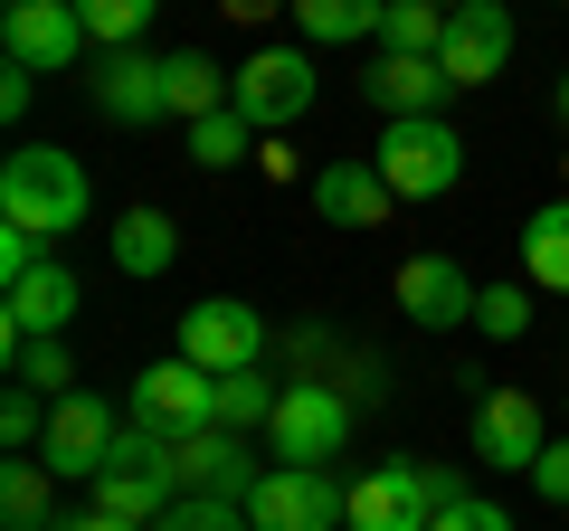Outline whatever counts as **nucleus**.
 <instances>
[{
	"label": "nucleus",
	"instance_id": "1",
	"mask_svg": "<svg viewBox=\"0 0 569 531\" xmlns=\"http://www.w3.org/2000/svg\"><path fill=\"white\" fill-rule=\"evenodd\" d=\"M86 209H96V190H86V162H77V152L20 143L10 162H0V228H29L39 247H58Z\"/></svg>",
	"mask_w": 569,
	"mask_h": 531
},
{
	"label": "nucleus",
	"instance_id": "2",
	"mask_svg": "<svg viewBox=\"0 0 569 531\" xmlns=\"http://www.w3.org/2000/svg\"><path fill=\"white\" fill-rule=\"evenodd\" d=\"M342 447H351V389L284 380L276 418H266V455H276V465H332Z\"/></svg>",
	"mask_w": 569,
	"mask_h": 531
},
{
	"label": "nucleus",
	"instance_id": "3",
	"mask_svg": "<svg viewBox=\"0 0 569 531\" xmlns=\"http://www.w3.org/2000/svg\"><path fill=\"white\" fill-rule=\"evenodd\" d=\"M447 503H466V484H456L447 465H380L351 484V531H427Z\"/></svg>",
	"mask_w": 569,
	"mask_h": 531
},
{
	"label": "nucleus",
	"instance_id": "4",
	"mask_svg": "<svg viewBox=\"0 0 569 531\" xmlns=\"http://www.w3.org/2000/svg\"><path fill=\"white\" fill-rule=\"evenodd\" d=\"M370 162H380V181L399 190V200H437V190L466 181V143H456V123H447V114H408V123H389Z\"/></svg>",
	"mask_w": 569,
	"mask_h": 531
},
{
	"label": "nucleus",
	"instance_id": "5",
	"mask_svg": "<svg viewBox=\"0 0 569 531\" xmlns=\"http://www.w3.org/2000/svg\"><path fill=\"white\" fill-rule=\"evenodd\" d=\"M171 503H181V484H171V437L123 428V447L104 455V474H96V512H123V522H162Z\"/></svg>",
	"mask_w": 569,
	"mask_h": 531
},
{
	"label": "nucleus",
	"instance_id": "6",
	"mask_svg": "<svg viewBox=\"0 0 569 531\" xmlns=\"http://www.w3.org/2000/svg\"><path fill=\"white\" fill-rule=\"evenodd\" d=\"M247 522L257 531H332L351 522V493L332 484V465H266L247 493Z\"/></svg>",
	"mask_w": 569,
	"mask_h": 531
},
{
	"label": "nucleus",
	"instance_id": "7",
	"mask_svg": "<svg viewBox=\"0 0 569 531\" xmlns=\"http://www.w3.org/2000/svg\"><path fill=\"white\" fill-rule=\"evenodd\" d=\"M114 447H123V418H114V399H96V389H67L58 409H48L39 465H48V474H77V484H96Z\"/></svg>",
	"mask_w": 569,
	"mask_h": 531
},
{
	"label": "nucleus",
	"instance_id": "8",
	"mask_svg": "<svg viewBox=\"0 0 569 531\" xmlns=\"http://www.w3.org/2000/svg\"><path fill=\"white\" fill-rule=\"evenodd\" d=\"M257 351H266V313L238 304V294H200V304L181 313V361H200L209 380L257 370Z\"/></svg>",
	"mask_w": 569,
	"mask_h": 531
},
{
	"label": "nucleus",
	"instance_id": "9",
	"mask_svg": "<svg viewBox=\"0 0 569 531\" xmlns=\"http://www.w3.org/2000/svg\"><path fill=\"white\" fill-rule=\"evenodd\" d=\"M209 418H219V380H209L200 361H152V370H133V428L190 437V428H209Z\"/></svg>",
	"mask_w": 569,
	"mask_h": 531
},
{
	"label": "nucleus",
	"instance_id": "10",
	"mask_svg": "<svg viewBox=\"0 0 569 531\" xmlns=\"http://www.w3.org/2000/svg\"><path fill=\"white\" fill-rule=\"evenodd\" d=\"M0 39H10V67H29V77H67L86 48V10L77 0H10L0 10Z\"/></svg>",
	"mask_w": 569,
	"mask_h": 531
},
{
	"label": "nucleus",
	"instance_id": "11",
	"mask_svg": "<svg viewBox=\"0 0 569 531\" xmlns=\"http://www.w3.org/2000/svg\"><path fill=\"white\" fill-rule=\"evenodd\" d=\"M305 104H313V58H295V48H257V58L238 67V114L257 123V133H284Z\"/></svg>",
	"mask_w": 569,
	"mask_h": 531
},
{
	"label": "nucleus",
	"instance_id": "12",
	"mask_svg": "<svg viewBox=\"0 0 569 531\" xmlns=\"http://www.w3.org/2000/svg\"><path fill=\"white\" fill-rule=\"evenodd\" d=\"M96 114L104 123H162L171 114V58H142V48H104L96 67Z\"/></svg>",
	"mask_w": 569,
	"mask_h": 531
},
{
	"label": "nucleus",
	"instance_id": "13",
	"mask_svg": "<svg viewBox=\"0 0 569 531\" xmlns=\"http://www.w3.org/2000/svg\"><path fill=\"white\" fill-rule=\"evenodd\" d=\"M503 58H512V10H503V0H466V10L447 20L437 67H447L456 86H493V77H503Z\"/></svg>",
	"mask_w": 569,
	"mask_h": 531
},
{
	"label": "nucleus",
	"instance_id": "14",
	"mask_svg": "<svg viewBox=\"0 0 569 531\" xmlns=\"http://www.w3.org/2000/svg\"><path fill=\"white\" fill-rule=\"evenodd\" d=\"M171 484L247 503V493H257V465H247V447H238L228 428H190V437H171Z\"/></svg>",
	"mask_w": 569,
	"mask_h": 531
},
{
	"label": "nucleus",
	"instance_id": "15",
	"mask_svg": "<svg viewBox=\"0 0 569 531\" xmlns=\"http://www.w3.org/2000/svg\"><path fill=\"white\" fill-rule=\"evenodd\" d=\"M399 313H408V323H427V332L475 323V285H466V266H456V257H408V266H399Z\"/></svg>",
	"mask_w": 569,
	"mask_h": 531
},
{
	"label": "nucleus",
	"instance_id": "16",
	"mask_svg": "<svg viewBox=\"0 0 569 531\" xmlns=\"http://www.w3.org/2000/svg\"><path fill=\"white\" fill-rule=\"evenodd\" d=\"M541 409H531L522 389H493L485 409H475V455H485V465H503V474H531L541 465Z\"/></svg>",
	"mask_w": 569,
	"mask_h": 531
},
{
	"label": "nucleus",
	"instance_id": "17",
	"mask_svg": "<svg viewBox=\"0 0 569 531\" xmlns=\"http://www.w3.org/2000/svg\"><path fill=\"white\" fill-rule=\"evenodd\" d=\"M370 104H380L389 123H408V114H437V104L456 96V77L437 58H399V48H380V58H370Z\"/></svg>",
	"mask_w": 569,
	"mask_h": 531
},
{
	"label": "nucleus",
	"instance_id": "18",
	"mask_svg": "<svg viewBox=\"0 0 569 531\" xmlns=\"http://www.w3.org/2000/svg\"><path fill=\"white\" fill-rule=\"evenodd\" d=\"M313 209H323L332 228H380L389 209H399V190L380 181V162L351 152V162H323V171H313Z\"/></svg>",
	"mask_w": 569,
	"mask_h": 531
},
{
	"label": "nucleus",
	"instance_id": "19",
	"mask_svg": "<svg viewBox=\"0 0 569 531\" xmlns=\"http://www.w3.org/2000/svg\"><path fill=\"white\" fill-rule=\"evenodd\" d=\"M67 313H77V275H67V266H39V275H20V285H10V313H0V323L29 332V342H58Z\"/></svg>",
	"mask_w": 569,
	"mask_h": 531
},
{
	"label": "nucleus",
	"instance_id": "20",
	"mask_svg": "<svg viewBox=\"0 0 569 531\" xmlns=\"http://www.w3.org/2000/svg\"><path fill=\"white\" fill-rule=\"evenodd\" d=\"M522 275L541 294H569V200H550V209L522 219Z\"/></svg>",
	"mask_w": 569,
	"mask_h": 531
},
{
	"label": "nucleus",
	"instance_id": "21",
	"mask_svg": "<svg viewBox=\"0 0 569 531\" xmlns=\"http://www.w3.org/2000/svg\"><path fill=\"white\" fill-rule=\"evenodd\" d=\"M171 257H181V228H171L162 209H123L114 219V266L123 275H162Z\"/></svg>",
	"mask_w": 569,
	"mask_h": 531
},
{
	"label": "nucleus",
	"instance_id": "22",
	"mask_svg": "<svg viewBox=\"0 0 569 531\" xmlns=\"http://www.w3.org/2000/svg\"><path fill=\"white\" fill-rule=\"evenodd\" d=\"M48 512H58V474H48L39 455H10V465H0V522L48 531Z\"/></svg>",
	"mask_w": 569,
	"mask_h": 531
},
{
	"label": "nucleus",
	"instance_id": "23",
	"mask_svg": "<svg viewBox=\"0 0 569 531\" xmlns=\"http://www.w3.org/2000/svg\"><path fill=\"white\" fill-rule=\"evenodd\" d=\"M228 104H238V77H228V67L171 58V114H181V123H209V114H228Z\"/></svg>",
	"mask_w": 569,
	"mask_h": 531
},
{
	"label": "nucleus",
	"instance_id": "24",
	"mask_svg": "<svg viewBox=\"0 0 569 531\" xmlns=\"http://www.w3.org/2000/svg\"><path fill=\"white\" fill-rule=\"evenodd\" d=\"M380 20H389V0H295V29L305 39H380Z\"/></svg>",
	"mask_w": 569,
	"mask_h": 531
},
{
	"label": "nucleus",
	"instance_id": "25",
	"mask_svg": "<svg viewBox=\"0 0 569 531\" xmlns=\"http://www.w3.org/2000/svg\"><path fill=\"white\" fill-rule=\"evenodd\" d=\"M447 20H456V10H437V0H389L380 48H399V58H437V48H447Z\"/></svg>",
	"mask_w": 569,
	"mask_h": 531
},
{
	"label": "nucleus",
	"instance_id": "26",
	"mask_svg": "<svg viewBox=\"0 0 569 531\" xmlns=\"http://www.w3.org/2000/svg\"><path fill=\"white\" fill-rule=\"evenodd\" d=\"M257 143H266V133L238 114V104H228V114H209V123H190V162H200V171H238Z\"/></svg>",
	"mask_w": 569,
	"mask_h": 531
},
{
	"label": "nucleus",
	"instance_id": "27",
	"mask_svg": "<svg viewBox=\"0 0 569 531\" xmlns=\"http://www.w3.org/2000/svg\"><path fill=\"white\" fill-rule=\"evenodd\" d=\"M77 10H86V39L96 48H142V29H152L162 0H77Z\"/></svg>",
	"mask_w": 569,
	"mask_h": 531
},
{
	"label": "nucleus",
	"instance_id": "28",
	"mask_svg": "<svg viewBox=\"0 0 569 531\" xmlns=\"http://www.w3.org/2000/svg\"><path fill=\"white\" fill-rule=\"evenodd\" d=\"M276 399H284V389H266L257 370H228V380H219V418H209V428H228V437H238V428H266Z\"/></svg>",
	"mask_w": 569,
	"mask_h": 531
},
{
	"label": "nucleus",
	"instance_id": "29",
	"mask_svg": "<svg viewBox=\"0 0 569 531\" xmlns=\"http://www.w3.org/2000/svg\"><path fill=\"white\" fill-rule=\"evenodd\" d=\"M152 531H257V522H247V503H228V493H181Z\"/></svg>",
	"mask_w": 569,
	"mask_h": 531
},
{
	"label": "nucleus",
	"instance_id": "30",
	"mask_svg": "<svg viewBox=\"0 0 569 531\" xmlns=\"http://www.w3.org/2000/svg\"><path fill=\"white\" fill-rule=\"evenodd\" d=\"M475 332L522 342V332H531V294H522V285H485V294H475Z\"/></svg>",
	"mask_w": 569,
	"mask_h": 531
},
{
	"label": "nucleus",
	"instance_id": "31",
	"mask_svg": "<svg viewBox=\"0 0 569 531\" xmlns=\"http://www.w3.org/2000/svg\"><path fill=\"white\" fill-rule=\"evenodd\" d=\"M48 409H58V399L20 380L10 399H0V447H39V437H48Z\"/></svg>",
	"mask_w": 569,
	"mask_h": 531
},
{
	"label": "nucleus",
	"instance_id": "32",
	"mask_svg": "<svg viewBox=\"0 0 569 531\" xmlns=\"http://www.w3.org/2000/svg\"><path fill=\"white\" fill-rule=\"evenodd\" d=\"M20 380H29V389H48V399H67L58 380H77V361H67V342H29V351H20Z\"/></svg>",
	"mask_w": 569,
	"mask_h": 531
},
{
	"label": "nucleus",
	"instance_id": "33",
	"mask_svg": "<svg viewBox=\"0 0 569 531\" xmlns=\"http://www.w3.org/2000/svg\"><path fill=\"white\" fill-rule=\"evenodd\" d=\"M427 531H512V512H493V503H475V493H466V503H447Z\"/></svg>",
	"mask_w": 569,
	"mask_h": 531
},
{
	"label": "nucleus",
	"instance_id": "34",
	"mask_svg": "<svg viewBox=\"0 0 569 531\" xmlns=\"http://www.w3.org/2000/svg\"><path fill=\"white\" fill-rule=\"evenodd\" d=\"M531 484H541V503H569V437H560V447H541Z\"/></svg>",
	"mask_w": 569,
	"mask_h": 531
},
{
	"label": "nucleus",
	"instance_id": "35",
	"mask_svg": "<svg viewBox=\"0 0 569 531\" xmlns=\"http://www.w3.org/2000/svg\"><path fill=\"white\" fill-rule=\"evenodd\" d=\"M29 96H39V86H29V67H10V77H0V114L20 123V114H29Z\"/></svg>",
	"mask_w": 569,
	"mask_h": 531
},
{
	"label": "nucleus",
	"instance_id": "36",
	"mask_svg": "<svg viewBox=\"0 0 569 531\" xmlns=\"http://www.w3.org/2000/svg\"><path fill=\"white\" fill-rule=\"evenodd\" d=\"M58 531H152V522H123V512H77V522H58Z\"/></svg>",
	"mask_w": 569,
	"mask_h": 531
},
{
	"label": "nucleus",
	"instance_id": "37",
	"mask_svg": "<svg viewBox=\"0 0 569 531\" xmlns=\"http://www.w3.org/2000/svg\"><path fill=\"white\" fill-rule=\"evenodd\" d=\"M228 20H266V10H295V0H219Z\"/></svg>",
	"mask_w": 569,
	"mask_h": 531
},
{
	"label": "nucleus",
	"instance_id": "38",
	"mask_svg": "<svg viewBox=\"0 0 569 531\" xmlns=\"http://www.w3.org/2000/svg\"><path fill=\"white\" fill-rule=\"evenodd\" d=\"M560 123H569V77H560Z\"/></svg>",
	"mask_w": 569,
	"mask_h": 531
},
{
	"label": "nucleus",
	"instance_id": "39",
	"mask_svg": "<svg viewBox=\"0 0 569 531\" xmlns=\"http://www.w3.org/2000/svg\"><path fill=\"white\" fill-rule=\"evenodd\" d=\"M437 10H466V0H437Z\"/></svg>",
	"mask_w": 569,
	"mask_h": 531
}]
</instances>
